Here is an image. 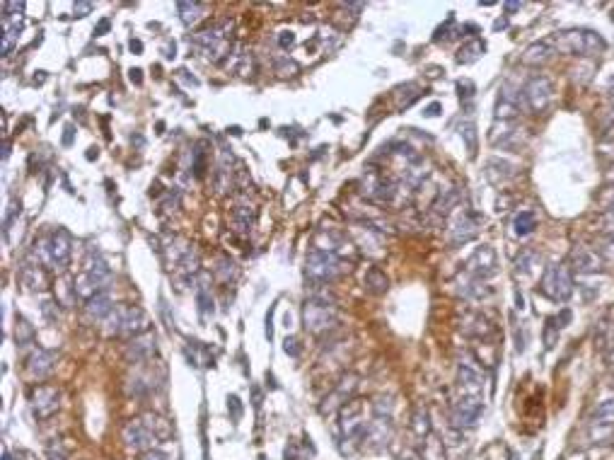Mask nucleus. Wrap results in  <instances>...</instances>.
I'll return each instance as SVG.
<instances>
[{
	"label": "nucleus",
	"mask_w": 614,
	"mask_h": 460,
	"mask_svg": "<svg viewBox=\"0 0 614 460\" xmlns=\"http://www.w3.org/2000/svg\"><path fill=\"white\" fill-rule=\"evenodd\" d=\"M109 27H111V22L109 20H102L100 25L95 27V36H102V34H106V32H109Z\"/></svg>",
	"instance_id": "obj_51"
},
{
	"label": "nucleus",
	"mask_w": 614,
	"mask_h": 460,
	"mask_svg": "<svg viewBox=\"0 0 614 460\" xmlns=\"http://www.w3.org/2000/svg\"><path fill=\"white\" fill-rule=\"evenodd\" d=\"M39 254L41 262L51 269V272H66L68 264H71V252H73V238L68 230L63 228H56L51 230L46 238H41L39 243Z\"/></svg>",
	"instance_id": "obj_2"
},
{
	"label": "nucleus",
	"mask_w": 614,
	"mask_h": 460,
	"mask_svg": "<svg viewBox=\"0 0 614 460\" xmlns=\"http://www.w3.org/2000/svg\"><path fill=\"white\" fill-rule=\"evenodd\" d=\"M196 300H198V308H201L203 315L213 313V298H211V294H208V289L203 286V283H201V289H198V294H196Z\"/></svg>",
	"instance_id": "obj_39"
},
{
	"label": "nucleus",
	"mask_w": 614,
	"mask_h": 460,
	"mask_svg": "<svg viewBox=\"0 0 614 460\" xmlns=\"http://www.w3.org/2000/svg\"><path fill=\"white\" fill-rule=\"evenodd\" d=\"M283 351H286L288 356H300V342H297L295 337H286V342H283Z\"/></svg>",
	"instance_id": "obj_43"
},
{
	"label": "nucleus",
	"mask_w": 614,
	"mask_h": 460,
	"mask_svg": "<svg viewBox=\"0 0 614 460\" xmlns=\"http://www.w3.org/2000/svg\"><path fill=\"white\" fill-rule=\"evenodd\" d=\"M554 54H556V46H554V41H552V36H549V39L534 41V44H530L527 49H525L523 63H527V66H542V63H547Z\"/></svg>",
	"instance_id": "obj_19"
},
{
	"label": "nucleus",
	"mask_w": 614,
	"mask_h": 460,
	"mask_svg": "<svg viewBox=\"0 0 614 460\" xmlns=\"http://www.w3.org/2000/svg\"><path fill=\"white\" fill-rule=\"evenodd\" d=\"M520 8H523V3H518V0H513V3H505V12H515V10H520Z\"/></svg>",
	"instance_id": "obj_53"
},
{
	"label": "nucleus",
	"mask_w": 614,
	"mask_h": 460,
	"mask_svg": "<svg viewBox=\"0 0 614 460\" xmlns=\"http://www.w3.org/2000/svg\"><path fill=\"white\" fill-rule=\"evenodd\" d=\"M440 111H443V105H440V102H431V105H428L426 109H423V117L433 119V117H438Z\"/></svg>",
	"instance_id": "obj_45"
},
{
	"label": "nucleus",
	"mask_w": 614,
	"mask_h": 460,
	"mask_svg": "<svg viewBox=\"0 0 614 460\" xmlns=\"http://www.w3.org/2000/svg\"><path fill=\"white\" fill-rule=\"evenodd\" d=\"M539 291L554 303H566L573 294V278L566 264H549L539 281Z\"/></svg>",
	"instance_id": "obj_6"
},
{
	"label": "nucleus",
	"mask_w": 614,
	"mask_h": 460,
	"mask_svg": "<svg viewBox=\"0 0 614 460\" xmlns=\"http://www.w3.org/2000/svg\"><path fill=\"white\" fill-rule=\"evenodd\" d=\"M216 276L220 278L223 283H230V278L237 276V264L232 262L230 257H220L218 259V267H216Z\"/></svg>",
	"instance_id": "obj_34"
},
{
	"label": "nucleus",
	"mask_w": 614,
	"mask_h": 460,
	"mask_svg": "<svg viewBox=\"0 0 614 460\" xmlns=\"http://www.w3.org/2000/svg\"><path fill=\"white\" fill-rule=\"evenodd\" d=\"M254 218H257V213H254L252 206H237L235 211H232V226H235V230H240V233H249L254 226Z\"/></svg>",
	"instance_id": "obj_25"
},
{
	"label": "nucleus",
	"mask_w": 614,
	"mask_h": 460,
	"mask_svg": "<svg viewBox=\"0 0 614 460\" xmlns=\"http://www.w3.org/2000/svg\"><path fill=\"white\" fill-rule=\"evenodd\" d=\"M34 337H36L34 327H32V325L27 322L25 318H17V322H15V342H17V347H30V344H34Z\"/></svg>",
	"instance_id": "obj_31"
},
{
	"label": "nucleus",
	"mask_w": 614,
	"mask_h": 460,
	"mask_svg": "<svg viewBox=\"0 0 614 460\" xmlns=\"http://www.w3.org/2000/svg\"><path fill=\"white\" fill-rule=\"evenodd\" d=\"M457 388L462 397H484V371L474 356L464 354V359H459Z\"/></svg>",
	"instance_id": "obj_8"
},
{
	"label": "nucleus",
	"mask_w": 614,
	"mask_h": 460,
	"mask_svg": "<svg viewBox=\"0 0 614 460\" xmlns=\"http://www.w3.org/2000/svg\"><path fill=\"white\" fill-rule=\"evenodd\" d=\"M534 262H537V254H534L532 250H523V254L515 259V269H518V272H530Z\"/></svg>",
	"instance_id": "obj_38"
},
{
	"label": "nucleus",
	"mask_w": 614,
	"mask_h": 460,
	"mask_svg": "<svg viewBox=\"0 0 614 460\" xmlns=\"http://www.w3.org/2000/svg\"><path fill=\"white\" fill-rule=\"evenodd\" d=\"M97 155H100V153H97V148H90V153H87V157H90V160H92V157H97Z\"/></svg>",
	"instance_id": "obj_57"
},
{
	"label": "nucleus",
	"mask_w": 614,
	"mask_h": 460,
	"mask_svg": "<svg viewBox=\"0 0 614 460\" xmlns=\"http://www.w3.org/2000/svg\"><path fill=\"white\" fill-rule=\"evenodd\" d=\"M22 283H25L30 291L46 289V278H44V274H41V269L36 267V264H27V267L22 269Z\"/></svg>",
	"instance_id": "obj_27"
},
{
	"label": "nucleus",
	"mask_w": 614,
	"mask_h": 460,
	"mask_svg": "<svg viewBox=\"0 0 614 460\" xmlns=\"http://www.w3.org/2000/svg\"><path fill=\"white\" fill-rule=\"evenodd\" d=\"M46 455H49V460H66L68 450L60 446V441H56V443H51L49 448H46Z\"/></svg>",
	"instance_id": "obj_42"
},
{
	"label": "nucleus",
	"mask_w": 614,
	"mask_h": 460,
	"mask_svg": "<svg viewBox=\"0 0 614 460\" xmlns=\"http://www.w3.org/2000/svg\"><path fill=\"white\" fill-rule=\"evenodd\" d=\"M203 143H198L196 151H194V175L196 177H203V170H206V162H203Z\"/></svg>",
	"instance_id": "obj_40"
},
{
	"label": "nucleus",
	"mask_w": 614,
	"mask_h": 460,
	"mask_svg": "<svg viewBox=\"0 0 614 460\" xmlns=\"http://www.w3.org/2000/svg\"><path fill=\"white\" fill-rule=\"evenodd\" d=\"M484 175H486V179H491L494 184H501V182H505V179L513 177L515 167L510 165L508 160H501V157H491V160L486 162V170H484Z\"/></svg>",
	"instance_id": "obj_20"
},
{
	"label": "nucleus",
	"mask_w": 614,
	"mask_h": 460,
	"mask_svg": "<svg viewBox=\"0 0 614 460\" xmlns=\"http://www.w3.org/2000/svg\"><path fill=\"white\" fill-rule=\"evenodd\" d=\"M392 407H394V402H392V397H378L373 402V412H375V417H392Z\"/></svg>",
	"instance_id": "obj_37"
},
{
	"label": "nucleus",
	"mask_w": 614,
	"mask_h": 460,
	"mask_svg": "<svg viewBox=\"0 0 614 460\" xmlns=\"http://www.w3.org/2000/svg\"><path fill=\"white\" fill-rule=\"evenodd\" d=\"M278 44H281V49H291V46L295 44V34H293V32H281Z\"/></svg>",
	"instance_id": "obj_46"
},
{
	"label": "nucleus",
	"mask_w": 614,
	"mask_h": 460,
	"mask_svg": "<svg viewBox=\"0 0 614 460\" xmlns=\"http://www.w3.org/2000/svg\"><path fill=\"white\" fill-rule=\"evenodd\" d=\"M302 320H305V329L307 332H327L329 327L337 325V313L332 310V305H327V300L322 298H310L305 300V308H302Z\"/></svg>",
	"instance_id": "obj_9"
},
{
	"label": "nucleus",
	"mask_w": 614,
	"mask_h": 460,
	"mask_svg": "<svg viewBox=\"0 0 614 460\" xmlns=\"http://www.w3.org/2000/svg\"><path fill=\"white\" fill-rule=\"evenodd\" d=\"M479 233V221L474 213L469 211H462L459 213V218L453 223V228H450V243L453 245H464L469 243V240H474Z\"/></svg>",
	"instance_id": "obj_17"
},
{
	"label": "nucleus",
	"mask_w": 614,
	"mask_h": 460,
	"mask_svg": "<svg viewBox=\"0 0 614 460\" xmlns=\"http://www.w3.org/2000/svg\"><path fill=\"white\" fill-rule=\"evenodd\" d=\"M155 342H157L155 332L148 329V332H143L131 339V344L126 347L124 356H126L128 364H146V361H150L152 354H155V349H157Z\"/></svg>",
	"instance_id": "obj_14"
},
{
	"label": "nucleus",
	"mask_w": 614,
	"mask_h": 460,
	"mask_svg": "<svg viewBox=\"0 0 614 460\" xmlns=\"http://www.w3.org/2000/svg\"><path fill=\"white\" fill-rule=\"evenodd\" d=\"M467 269L474 274L477 281H484V278H491L496 272H499V259H496V250L491 245H481L477 252L472 254V259L467 262Z\"/></svg>",
	"instance_id": "obj_13"
},
{
	"label": "nucleus",
	"mask_w": 614,
	"mask_h": 460,
	"mask_svg": "<svg viewBox=\"0 0 614 460\" xmlns=\"http://www.w3.org/2000/svg\"><path fill=\"white\" fill-rule=\"evenodd\" d=\"M593 426H614V397L604 399L593 412Z\"/></svg>",
	"instance_id": "obj_29"
},
{
	"label": "nucleus",
	"mask_w": 614,
	"mask_h": 460,
	"mask_svg": "<svg viewBox=\"0 0 614 460\" xmlns=\"http://www.w3.org/2000/svg\"><path fill=\"white\" fill-rule=\"evenodd\" d=\"M170 436V424L152 415L138 417V419H131L124 424L121 429V439L126 443L128 450H152L157 441L167 439Z\"/></svg>",
	"instance_id": "obj_1"
},
{
	"label": "nucleus",
	"mask_w": 614,
	"mask_h": 460,
	"mask_svg": "<svg viewBox=\"0 0 614 460\" xmlns=\"http://www.w3.org/2000/svg\"><path fill=\"white\" fill-rule=\"evenodd\" d=\"M421 97V87L416 85V83H407V85L397 87V92H394V100H397V107L399 109H407V107H411L413 102Z\"/></svg>",
	"instance_id": "obj_26"
},
{
	"label": "nucleus",
	"mask_w": 614,
	"mask_h": 460,
	"mask_svg": "<svg viewBox=\"0 0 614 460\" xmlns=\"http://www.w3.org/2000/svg\"><path fill=\"white\" fill-rule=\"evenodd\" d=\"M554 46L566 54L576 56H598L607 49V41L602 39V34L593 30H569V32H556L552 36Z\"/></svg>",
	"instance_id": "obj_3"
},
{
	"label": "nucleus",
	"mask_w": 614,
	"mask_h": 460,
	"mask_svg": "<svg viewBox=\"0 0 614 460\" xmlns=\"http://www.w3.org/2000/svg\"><path fill=\"white\" fill-rule=\"evenodd\" d=\"M484 417V397H462L453 405L450 421L455 429H474Z\"/></svg>",
	"instance_id": "obj_11"
},
{
	"label": "nucleus",
	"mask_w": 614,
	"mask_h": 460,
	"mask_svg": "<svg viewBox=\"0 0 614 460\" xmlns=\"http://www.w3.org/2000/svg\"><path fill=\"white\" fill-rule=\"evenodd\" d=\"M552 97H554V87H552V80H549L547 76H534L525 83L523 105L527 107L530 111H534V114L547 109V107L552 105Z\"/></svg>",
	"instance_id": "obj_10"
},
{
	"label": "nucleus",
	"mask_w": 614,
	"mask_h": 460,
	"mask_svg": "<svg viewBox=\"0 0 614 460\" xmlns=\"http://www.w3.org/2000/svg\"><path fill=\"white\" fill-rule=\"evenodd\" d=\"M3 460H12V455H10V453H8V450H5V453H3Z\"/></svg>",
	"instance_id": "obj_58"
},
{
	"label": "nucleus",
	"mask_w": 614,
	"mask_h": 460,
	"mask_svg": "<svg viewBox=\"0 0 614 460\" xmlns=\"http://www.w3.org/2000/svg\"><path fill=\"white\" fill-rule=\"evenodd\" d=\"M56 361H58V354H56V351L36 347V349L30 354V359H27V371H30L32 378H46V375L54 373Z\"/></svg>",
	"instance_id": "obj_16"
},
{
	"label": "nucleus",
	"mask_w": 614,
	"mask_h": 460,
	"mask_svg": "<svg viewBox=\"0 0 614 460\" xmlns=\"http://www.w3.org/2000/svg\"><path fill=\"white\" fill-rule=\"evenodd\" d=\"M32 399V412H34V417L39 421L49 419V417H54L56 412H58V390L51 388V385H39L36 390H32L30 395Z\"/></svg>",
	"instance_id": "obj_12"
},
{
	"label": "nucleus",
	"mask_w": 614,
	"mask_h": 460,
	"mask_svg": "<svg viewBox=\"0 0 614 460\" xmlns=\"http://www.w3.org/2000/svg\"><path fill=\"white\" fill-rule=\"evenodd\" d=\"M92 10H95V6H92V3H87V0H78L76 6H73V12H76V17H85V15H90Z\"/></svg>",
	"instance_id": "obj_44"
},
{
	"label": "nucleus",
	"mask_w": 614,
	"mask_h": 460,
	"mask_svg": "<svg viewBox=\"0 0 614 460\" xmlns=\"http://www.w3.org/2000/svg\"><path fill=\"white\" fill-rule=\"evenodd\" d=\"M41 315H44L49 322H58L60 313H58V303L54 298H44L41 300Z\"/></svg>",
	"instance_id": "obj_36"
},
{
	"label": "nucleus",
	"mask_w": 614,
	"mask_h": 460,
	"mask_svg": "<svg viewBox=\"0 0 614 460\" xmlns=\"http://www.w3.org/2000/svg\"><path fill=\"white\" fill-rule=\"evenodd\" d=\"M8 155H10V141H3V160H8Z\"/></svg>",
	"instance_id": "obj_56"
},
{
	"label": "nucleus",
	"mask_w": 614,
	"mask_h": 460,
	"mask_svg": "<svg viewBox=\"0 0 614 460\" xmlns=\"http://www.w3.org/2000/svg\"><path fill=\"white\" fill-rule=\"evenodd\" d=\"M343 269H346L343 259L337 252H329V250L322 248H312L305 259V278L315 286L334 281Z\"/></svg>",
	"instance_id": "obj_4"
},
{
	"label": "nucleus",
	"mask_w": 614,
	"mask_h": 460,
	"mask_svg": "<svg viewBox=\"0 0 614 460\" xmlns=\"http://www.w3.org/2000/svg\"><path fill=\"white\" fill-rule=\"evenodd\" d=\"M363 283H365V289L370 291V294H375V296L385 294V291L389 289V278L385 276V272H383V269H378V267L367 269L365 278H363Z\"/></svg>",
	"instance_id": "obj_22"
},
{
	"label": "nucleus",
	"mask_w": 614,
	"mask_h": 460,
	"mask_svg": "<svg viewBox=\"0 0 614 460\" xmlns=\"http://www.w3.org/2000/svg\"><path fill=\"white\" fill-rule=\"evenodd\" d=\"M230 27H232L230 22L208 27V30L196 32L189 41H192L206 58H211V61H220L223 56H227V30H230Z\"/></svg>",
	"instance_id": "obj_7"
},
{
	"label": "nucleus",
	"mask_w": 614,
	"mask_h": 460,
	"mask_svg": "<svg viewBox=\"0 0 614 460\" xmlns=\"http://www.w3.org/2000/svg\"><path fill=\"white\" fill-rule=\"evenodd\" d=\"M457 201H459V192H457V189H448L445 194H440V199L435 201L433 208L438 213H443V216H448V213L453 211L455 206H457Z\"/></svg>",
	"instance_id": "obj_32"
},
{
	"label": "nucleus",
	"mask_w": 614,
	"mask_h": 460,
	"mask_svg": "<svg viewBox=\"0 0 614 460\" xmlns=\"http://www.w3.org/2000/svg\"><path fill=\"white\" fill-rule=\"evenodd\" d=\"M177 12H179V20L184 22V25L192 27L203 17L206 6H201V3H177Z\"/></svg>",
	"instance_id": "obj_24"
},
{
	"label": "nucleus",
	"mask_w": 614,
	"mask_h": 460,
	"mask_svg": "<svg viewBox=\"0 0 614 460\" xmlns=\"http://www.w3.org/2000/svg\"><path fill=\"white\" fill-rule=\"evenodd\" d=\"M392 417H373V421H367L365 443L373 450L385 448L392 439Z\"/></svg>",
	"instance_id": "obj_15"
},
{
	"label": "nucleus",
	"mask_w": 614,
	"mask_h": 460,
	"mask_svg": "<svg viewBox=\"0 0 614 460\" xmlns=\"http://www.w3.org/2000/svg\"><path fill=\"white\" fill-rule=\"evenodd\" d=\"M457 90H459V97H472V95H474V83H469V80H459V83H457Z\"/></svg>",
	"instance_id": "obj_47"
},
{
	"label": "nucleus",
	"mask_w": 614,
	"mask_h": 460,
	"mask_svg": "<svg viewBox=\"0 0 614 460\" xmlns=\"http://www.w3.org/2000/svg\"><path fill=\"white\" fill-rule=\"evenodd\" d=\"M128 46H131V51H136V54H141V51H143V44L138 39H131V44H128Z\"/></svg>",
	"instance_id": "obj_55"
},
{
	"label": "nucleus",
	"mask_w": 614,
	"mask_h": 460,
	"mask_svg": "<svg viewBox=\"0 0 614 460\" xmlns=\"http://www.w3.org/2000/svg\"><path fill=\"white\" fill-rule=\"evenodd\" d=\"M106 334L109 337H138L148 332V318L136 305H114L111 315L104 320Z\"/></svg>",
	"instance_id": "obj_5"
},
{
	"label": "nucleus",
	"mask_w": 614,
	"mask_h": 460,
	"mask_svg": "<svg viewBox=\"0 0 614 460\" xmlns=\"http://www.w3.org/2000/svg\"><path fill=\"white\" fill-rule=\"evenodd\" d=\"M141 460H170L167 458V453H162V450H146V453L141 455Z\"/></svg>",
	"instance_id": "obj_48"
},
{
	"label": "nucleus",
	"mask_w": 614,
	"mask_h": 460,
	"mask_svg": "<svg viewBox=\"0 0 614 460\" xmlns=\"http://www.w3.org/2000/svg\"><path fill=\"white\" fill-rule=\"evenodd\" d=\"M571 264L578 274H598L602 269V257L590 248H576L571 254Z\"/></svg>",
	"instance_id": "obj_18"
},
{
	"label": "nucleus",
	"mask_w": 614,
	"mask_h": 460,
	"mask_svg": "<svg viewBox=\"0 0 614 460\" xmlns=\"http://www.w3.org/2000/svg\"><path fill=\"white\" fill-rule=\"evenodd\" d=\"M559 332H561V325L556 318H549L547 325H544V347L547 349H554L556 342H559Z\"/></svg>",
	"instance_id": "obj_33"
},
{
	"label": "nucleus",
	"mask_w": 614,
	"mask_h": 460,
	"mask_svg": "<svg viewBox=\"0 0 614 460\" xmlns=\"http://www.w3.org/2000/svg\"><path fill=\"white\" fill-rule=\"evenodd\" d=\"M459 131H462V138L467 141L469 155H474V153H477V129H474V124L472 122H464Z\"/></svg>",
	"instance_id": "obj_35"
},
{
	"label": "nucleus",
	"mask_w": 614,
	"mask_h": 460,
	"mask_svg": "<svg viewBox=\"0 0 614 460\" xmlns=\"http://www.w3.org/2000/svg\"><path fill=\"white\" fill-rule=\"evenodd\" d=\"M227 412H230L232 421H240L242 419V402H240V397H237V395H230V397H227Z\"/></svg>",
	"instance_id": "obj_41"
},
{
	"label": "nucleus",
	"mask_w": 614,
	"mask_h": 460,
	"mask_svg": "<svg viewBox=\"0 0 614 460\" xmlns=\"http://www.w3.org/2000/svg\"><path fill=\"white\" fill-rule=\"evenodd\" d=\"M484 51H486V44H484L481 39H472L467 41V44L459 46L457 51V63H464V66H469V63L479 61L484 56Z\"/></svg>",
	"instance_id": "obj_23"
},
{
	"label": "nucleus",
	"mask_w": 614,
	"mask_h": 460,
	"mask_svg": "<svg viewBox=\"0 0 614 460\" xmlns=\"http://www.w3.org/2000/svg\"><path fill=\"white\" fill-rule=\"evenodd\" d=\"M252 395H254V407H257V410H259V407H262V390H259V388H252Z\"/></svg>",
	"instance_id": "obj_54"
},
{
	"label": "nucleus",
	"mask_w": 614,
	"mask_h": 460,
	"mask_svg": "<svg viewBox=\"0 0 614 460\" xmlns=\"http://www.w3.org/2000/svg\"><path fill=\"white\" fill-rule=\"evenodd\" d=\"M534 228H537V218H534L532 211H520L518 216H515L513 221V230L518 238H527L530 233H532Z\"/></svg>",
	"instance_id": "obj_28"
},
{
	"label": "nucleus",
	"mask_w": 614,
	"mask_h": 460,
	"mask_svg": "<svg viewBox=\"0 0 614 460\" xmlns=\"http://www.w3.org/2000/svg\"><path fill=\"white\" fill-rule=\"evenodd\" d=\"M73 141H76V129L73 127H66V131H63V146H73Z\"/></svg>",
	"instance_id": "obj_49"
},
{
	"label": "nucleus",
	"mask_w": 614,
	"mask_h": 460,
	"mask_svg": "<svg viewBox=\"0 0 614 460\" xmlns=\"http://www.w3.org/2000/svg\"><path fill=\"white\" fill-rule=\"evenodd\" d=\"M411 431H413V436H418V439H428V434H431V417H428V412L423 410V407H418V410L413 412Z\"/></svg>",
	"instance_id": "obj_30"
},
{
	"label": "nucleus",
	"mask_w": 614,
	"mask_h": 460,
	"mask_svg": "<svg viewBox=\"0 0 614 460\" xmlns=\"http://www.w3.org/2000/svg\"><path fill=\"white\" fill-rule=\"evenodd\" d=\"M141 68H133V71H128V78H131V83H136V85H141L143 83V76H141Z\"/></svg>",
	"instance_id": "obj_52"
},
{
	"label": "nucleus",
	"mask_w": 614,
	"mask_h": 460,
	"mask_svg": "<svg viewBox=\"0 0 614 460\" xmlns=\"http://www.w3.org/2000/svg\"><path fill=\"white\" fill-rule=\"evenodd\" d=\"M111 310H114V303H111V298L106 294L102 296H95V298H90L85 303V313L90 320H97V322H104L106 318L111 315Z\"/></svg>",
	"instance_id": "obj_21"
},
{
	"label": "nucleus",
	"mask_w": 614,
	"mask_h": 460,
	"mask_svg": "<svg viewBox=\"0 0 614 460\" xmlns=\"http://www.w3.org/2000/svg\"><path fill=\"white\" fill-rule=\"evenodd\" d=\"M273 310L276 308L271 305V310H269V315H266V337L269 339H273V325H271L273 322Z\"/></svg>",
	"instance_id": "obj_50"
}]
</instances>
